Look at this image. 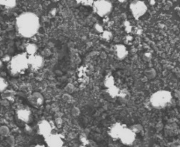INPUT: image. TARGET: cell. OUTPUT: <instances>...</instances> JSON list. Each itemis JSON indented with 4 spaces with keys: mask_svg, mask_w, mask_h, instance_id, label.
I'll return each instance as SVG.
<instances>
[{
    "mask_svg": "<svg viewBox=\"0 0 180 147\" xmlns=\"http://www.w3.org/2000/svg\"><path fill=\"white\" fill-rule=\"evenodd\" d=\"M119 139H120V141L123 144L130 146L135 142L136 139V133L131 128L124 127L121 133H120Z\"/></svg>",
    "mask_w": 180,
    "mask_h": 147,
    "instance_id": "8992f818",
    "label": "cell"
},
{
    "mask_svg": "<svg viewBox=\"0 0 180 147\" xmlns=\"http://www.w3.org/2000/svg\"><path fill=\"white\" fill-rule=\"evenodd\" d=\"M116 52L119 59H124L127 54V51L125 47L121 44H119L116 47Z\"/></svg>",
    "mask_w": 180,
    "mask_h": 147,
    "instance_id": "4fadbf2b",
    "label": "cell"
},
{
    "mask_svg": "<svg viewBox=\"0 0 180 147\" xmlns=\"http://www.w3.org/2000/svg\"><path fill=\"white\" fill-rule=\"evenodd\" d=\"M34 147H46L45 145H42V144H37L36 146H34Z\"/></svg>",
    "mask_w": 180,
    "mask_h": 147,
    "instance_id": "ffe728a7",
    "label": "cell"
},
{
    "mask_svg": "<svg viewBox=\"0 0 180 147\" xmlns=\"http://www.w3.org/2000/svg\"><path fill=\"white\" fill-rule=\"evenodd\" d=\"M28 101L32 106L39 108L44 104V97L39 92H34L28 96Z\"/></svg>",
    "mask_w": 180,
    "mask_h": 147,
    "instance_id": "30bf717a",
    "label": "cell"
},
{
    "mask_svg": "<svg viewBox=\"0 0 180 147\" xmlns=\"http://www.w3.org/2000/svg\"><path fill=\"white\" fill-rule=\"evenodd\" d=\"M62 147H64V146H62Z\"/></svg>",
    "mask_w": 180,
    "mask_h": 147,
    "instance_id": "7402d4cb",
    "label": "cell"
},
{
    "mask_svg": "<svg viewBox=\"0 0 180 147\" xmlns=\"http://www.w3.org/2000/svg\"><path fill=\"white\" fill-rule=\"evenodd\" d=\"M45 141L47 147H62L64 144L62 137L57 133H51L49 136L45 138Z\"/></svg>",
    "mask_w": 180,
    "mask_h": 147,
    "instance_id": "9c48e42d",
    "label": "cell"
},
{
    "mask_svg": "<svg viewBox=\"0 0 180 147\" xmlns=\"http://www.w3.org/2000/svg\"><path fill=\"white\" fill-rule=\"evenodd\" d=\"M15 26L17 32L21 37L31 38L39 32V18L37 14L30 11L22 13L17 17Z\"/></svg>",
    "mask_w": 180,
    "mask_h": 147,
    "instance_id": "6da1fadb",
    "label": "cell"
},
{
    "mask_svg": "<svg viewBox=\"0 0 180 147\" xmlns=\"http://www.w3.org/2000/svg\"><path fill=\"white\" fill-rule=\"evenodd\" d=\"M94 2L95 1H91V0H83V1H79L78 2L82 3V5H83L84 6H90V7H92Z\"/></svg>",
    "mask_w": 180,
    "mask_h": 147,
    "instance_id": "d6986e66",
    "label": "cell"
},
{
    "mask_svg": "<svg viewBox=\"0 0 180 147\" xmlns=\"http://www.w3.org/2000/svg\"><path fill=\"white\" fill-rule=\"evenodd\" d=\"M29 67L28 57L24 53L15 55L9 61V70L14 76L23 74Z\"/></svg>",
    "mask_w": 180,
    "mask_h": 147,
    "instance_id": "7a4b0ae2",
    "label": "cell"
},
{
    "mask_svg": "<svg viewBox=\"0 0 180 147\" xmlns=\"http://www.w3.org/2000/svg\"><path fill=\"white\" fill-rule=\"evenodd\" d=\"M17 116L19 120L24 123L28 124L32 121V112L27 109H20L17 112Z\"/></svg>",
    "mask_w": 180,
    "mask_h": 147,
    "instance_id": "8fae6325",
    "label": "cell"
},
{
    "mask_svg": "<svg viewBox=\"0 0 180 147\" xmlns=\"http://www.w3.org/2000/svg\"><path fill=\"white\" fill-rule=\"evenodd\" d=\"M172 95L170 91L160 90L154 92L150 97V104L155 109L166 107L171 102Z\"/></svg>",
    "mask_w": 180,
    "mask_h": 147,
    "instance_id": "3957f363",
    "label": "cell"
},
{
    "mask_svg": "<svg viewBox=\"0 0 180 147\" xmlns=\"http://www.w3.org/2000/svg\"><path fill=\"white\" fill-rule=\"evenodd\" d=\"M28 61L29 67H31L32 69L34 70V71L42 68L44 64H45L43 57L37 54L28 57Z\"/></svg>",
    "mask_w": 180,
    "mask_h": 147,
    "instance_id": "52a82bcc",
    "label": "cell"
},
{
    "mask_svg": "<svg viewBox=\"0 0 180 147\" xmlns=\"http://www.w3.org/2000/svg\"><path fill=\"white\" fill-rule=\"evenodd\" d=\"M52 128L49 121L47 120H42L37 125V132L39 135L42 136L44 139L51 134Z\"/></svg>",
    "mask_w": 180,
    "mask_h": 147,
    "instance_id": "ba28073f",
    "label": "cell"
},
{
    "mask_svg": "<svg viewBox=\"0 0 180 147\" xmlns=\"http://www.w3.org/2000/svg\"><path fill=\"white\" fill-rule=\"evenodd\" d=\"M0 133H1V135L3 136H8L9 134V128L6 126H2L1 128H0Z\"/></svg>",
    "mask_w": 180,
    "mask_h": 147,
    "instance_id": "2e32d148",
    "label": "cell"
},
{
    "mask_svg": "<svg viewBox=\"0 0 180 147\" xmlns=\"http://www.w3.org/2000/svg\"><path fill=\"white\" fill-rule=\"evenodd\" d=\"M94 11L99 17H105L108 15L112 10V4L107 0L95 1L93 4Z\"/></svg>",
    "mask_w": 180,
    "mask_h": 147,
    "instance_id": "277c9868",
    "label": "cell"
},
{
    "mask_svg": "<svg viewBox=\"0 0 180 147\" xmlns=\"http://www.w3.org/2000/svg\"><path fill=\"white\" fill-rule=\"evenodd\" d=\"M129 9L134 18L138 20L145 14L147 11V7L144 2L133 1L130 3Z\"/></svg>",
    "mask_w": 180,
    "mask_h": 147,
    "instance_id": "5b68a950",
    "label": "cell"
},
{
    "mask_svg": "<svg viewBox=\"0 0 180 147\" xmlns=\"http://www.w3.org/2000/svg\"><path fill=\"white\" fill-rule=\"evenodd\" d=\"M80 147H85V146H81Z\"/></svg>",
    "mask_w": 180,
    "mask_h": 147,
    "instance_id": "44dd1931",
    "label": "cell"
},
{
    "mask_svg": "<svg viewBox=\"0 0 180 147\" xmlns=\"http://www.w3.org/2000/svg\"><path fill=\"white\" fill-rule=\"evenodd\" d=\"M0 79H1L0 80V83H1V88H0V89H1V92L2 93L4 91H5L6 89L8 87V83H7V81H6L5 79H4L2 77H1Z\"/></svg>",
    "mask_w": 180,
    "mask_h": 147,
    "instance_id": "e0dca14e",
    "label": "cell"
},
{
    "mask_svg": "<svg viewBox=\"0 0 180 147\" xmlns=\"http://www.w3.org/2000/svg\"><path fill=\"white\" fill-rule=\"evenodd\" d=\"M37 47L36 44H28L26 46V53L28 54H29V56H32V55H35L36 52H37Z\"/></svg>",
    "mask_w": 180,
    "mask_h": 147,
    "instance_id": "9a60e30c",
    "label": "cell"
},
{
    "mask_svg": "<svg viewBox=\"0 0 180 147\" xmlns=\"http://www.w3.org/2000/svg\"><path fill=\"white\" fill-rule=\"evenodd\" d=\"M124 127L125 126L120 124L119 123L114 124L111 127L110 131H109V134L112 139H119L120 133H121L122 129H124Z\"/></svg>",
    "mask_w": 180,
    "mask_h": 147,
    "instance_id": "7c38bea8",
    "label": "cell"
},
{
    "mask_svg": "<svg viewBox=\"0 0 180 147\" xmlns=\"http://www.w3.org/2000/svg\"><path fill=\"white\" fill-rule=\"evenodd\" d=\"M0 4L7 9H12L16 7L17 2L14 0H2L0 1Z\"/></svg>",
    "mask_w": 180,
    "mask_h": 147,
    "instance_id": "5bb4252c",
    "label": "cell"
},
{
    "mask_svg": "<svg viewBox=\"0 0 180 147\" xmlns=\"http://www.w3.org/2000/svg\"><path fill=\"white\" fill-rule=\"evenodd\" d=\"M14 95V93H13L11 90L10 91H4L2 93V97L5 98L7 100H9V98H11V97H13Z\"/></svg>",
    "mask_w": 180,
    "mask_h": 147,
    "instance_id": "ac0fdd59",
    "label": "cell"
}]
</instances>
